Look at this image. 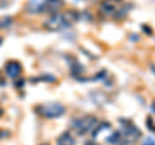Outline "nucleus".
Returning <instances> with one entry per match:
<instances>
[{
    "mask_svg": "<svg viewBox=\"0 0 155 145\" xmlns=\"http://www.w3.org/2000/svg\"><path fill=\"white\" fill-rule=\"evenodd\" d=\"M97 126H98V119L94 116H84V117L72 119L71 122V128L79 136H84L89 132H93Z\"/></svg>",
    "mask_w": 155,
    "mask_h": 145,
    "instance_id": "3",
    "label": "nucleus"
},
{
    "mask_svg": "<svg viewBox=\"0 0 155 145\" xmlns=\"http://www.w3.org/2000/svg\"><path fill=\"white\" fill-rule=\"evenodd\" d=\"M35 112L44 118L52 119V118H58L62 117L66 112V108L60 103H47V104H40L35 108Z\"/></svg>",
    "mask_w": 155,
    "mask_h": 145,
    "instance_id": "4",
    "label": "nucleus"
},
{
    "mask_svg": "<svg viewBox=\"0 0 155 145\" xmlns=\"http://www.w3.org/2000/svg\"><path fill=\"white\" fill-rule=\"evenodd\" d=\"M122 132L120 131H115L110 135V136L106 139V141L110 143V144H113V145H116V144H119L120 143V140H122Z\"/></svg>",
    "mask_w": 155,
    "mask_h": 145,
    "instance_id": "10",
    "label": "nucleus"
},
{
    "mask_svg": "<svg viewBox=\"0 0 155 145\" xmlns=\"http://www.w3.org/2000/svg\"><path fill=\"white\" fill-rule=\"evenodd\" d=\"M84 145H98V144H96V143H93V141H87Z\"/></svg>",
    "mask_w": 155,
    "mask_h": 145,
    "instance_id": "15",
    "label": "nucleus"
},
{
    "mask_svg": "<svg viewBox=\"0 0 155 145\" xmlns=\"http://www.w3.org/2000/svg\"><path fill=\"white\" fill-rule=\"evenodd\" d=\"M21 71H22V67L16 60L8 62L5 66V73L8 77H11V79H17L19 73H21Z\"/></svg>",
    "mask_w": 155,
    "mask_h": 145,
    "instance_id": "7",
    "label": "nucleus"
},
{
    "mask_svg": "<svg viewBox=\"0 0 155 145\" xmlns=\"http://www.w3.org/2000/svg\"><path fill=\"white\" fill-rule=\"evenodd\" d=\"M57 145H75V139L71 136V134L64 132L57 139Z\"/></svg>",
    "mask_w": 155,
    "mask_h": 145,
    "instance_id": "9",
    "label": "nucleus"
},
{
    "mask_svg": "<svg viewBox=\"0 0 155 145\" xmlns=\"http://www.w3.org/2000/svg\"><path fill=\"white\" fill-rule=\"evenodd\" d=\"M0 113H2V110H0Z\"/></svg>",
    "mask_w": 155,
    "mask_h": 145,
    "instance_id": "20",
    "label": "nucleus"
},
{
    "mask_svg": "<svg viewBox=\"0 0 155 145\" xmlns=\"http://www.w3.org/2000/svg\"><path fill=\"white\" fill-rule=\"evenodd\" d=\"M151 69L154 71V73H155V66H154V64H151Z\"/></svg>",
    "mask_w": 155,
    "mask_h": 145,
    "instance_id": "16",
    "label": "nucleus"
},
{
    "mask_svg": "<svg viewBox=\"0 0 155 145\" xmlns=\"http://www.w3.org/2000/svg\"><path fill=\"white\" fill-rule=\"evenodd\" d=\"M122 122V128H123V134H122V137L124 139L125 143H134L141 137V131L136 127V125H133L132 121H128V119H120Z\"/></svg>",
    "mask_w": 155,
    "mask_h": 145,
    "instance_id": "5",
    "label": "nucleus"
},
{
    "mask_svg": "<svg viewBox=\"0 0 155 145\" xmlns=\"http://www.w3.org/2000/svg\"><path fill=\"white\" fill-rule=\"evenodd\" d=\"M153 108H154V110H155V103H154V104H153Z\"/></svg>",
    "mask_w": 155,
    "mask_h": 145,
    "instance_id": "17",
    "label": "nucleus"
},
{
    "mask_svg": "<svg viewBox=\"0 0 155 145\" xmlns=\"http://www.w3.org/2000/svg\"><path fill=\"white\" fill-rule=\"evenodd\" d=\"M2 41H3V39H2V37H0V44H2Z\"/></svg>",
    "mask_w": 155,
    "mask_h": 145,
    "instance_id": "18",
    "label": "nucleus"
},
{
    "mask_svg": "<svg viewBox=\"0 0 155 145\" xmlns=\"http://www.w3.org/2000/svg\"><path fill=\"white\" fill-rule=\"evenodd\" d=\"M79 18H80L79 13L75 11H69L66 13H56V14H52L47 19L44 23V27L48 31H52V32L62 31L71 27L75 22H78Z\"/></svg>",
    "mask_w": 155,
    "mask_h": 145,
    "instance_id": "1",
    "label": "nucleus"
},
{
    "mask_svg": "<svg viewBox=\"0 0 155 145\" xmlns=\"http://www.w3.org/2000/svg\"><path fill=\"white\" fill-rule=\"evenodd\" d=\"M141 145H155V140H154L153 137L149 136V137H146V139L143 140Z\"/></svg>",
    "mask_w": 155,
    "mask_h": 145,
    "instance_id": "12",
    "label": "nucleus"
},
{
    "mask_svg": "<svg viewBox=\"0 0 155 145\" xmlns=\"http://www.w3.org/2000/svg\"><path fill=\"white\" fill-rule=\"evenodd\" d=\"M132 5H129L124 0H104L101 4V12L105 16L114 19H123L128 14Z\"/></svg>",
    "mask_w": 155,
    "mask_h": 145,
    "instance_id": "2",
    "label": "nucleus"
},
{
    "mask_svg": "<svg viewBox=\"0 0 155 145\" xmlns=\"http://www.w3.org/2000/svg\"><path fill=\"white\" fill-rule=\"evenodd\" d=\"M43 145H49V144H43Z\"/></svg>",
    "mask_w": 155,
    "mask_h": 145,
    "instance_id": "19",
    "label": "nucleus"
},
{
    "mask_svg": "<svg viewBox=\"0 0 155 145\" xmlns=\"http://www.w3.org/2000/svg\"><path fill=\"white\" fill-rule=\"evenodd\" d=\"M39 80H44V81H56V77H53V76H43V77H39V79H32L31 81H39Z\"/></svg>",
    "mask_w": 155,
    "mask_h": 145,
    "instance_id": "11",
    "label": "nucleus"
},
{
    "mask_svg": "<svg viewBox=\"0 0 155 145\" xmlns=\"http://www.w3.org/2000/svg\"><path fill=\"white\" fill-rule=\"evenodd\" d=\"M47 0H28L26 11L30 14H41L45 13Z\"/></svg>",
    "mask_w": 155,
    "mask_h": 145,
    "instance_id": "6",
    "label": "nucleus"
},
{
    "mask_svg": "<svg viewBox=\"0 0 155 145\" xmlns=\"http://www.w3.org/2000/svg\"><path fill=\"white\" fill-rule=\"evenodd\" d=\"M142 28H143L145 31H146V33H147V35H151V28H150V30H149V28H147L146 26H142Z\"/></svg>",
    "mask_w": 155,
    "mask_h": 145,
    "instance_id": "14",
    "label": "nucleus"
},
{
    "mask_svg": "<svg viewBox=\"0 0 155 145\" xmlns=\"http://www.w3.org/2000/svg\"><path fill=\"white\" fill-rule=\"evenodd\" d=\"M147 128H149V130H151V131H154V132H155V126H154V123H153L151 118H147Z\"/></svg>",
    "mask_w": 155,
    "mask_h": 145,
    "instance_id": "13",
    "label": "nucleus"
},
{
    "mask_svg": "<svg viewBox=\"0 0 155 145\" xmlns=\"http://www.w3.org/2000/svg\"><path fill=\"white\" fill-rule=\"evenodd\" d=\"M62 7H64V0H47L45 13L56 14Z\"/></svg>",
    "mask_w": 155,
    "mask_h": 145,
    "instance_id": "8",
    "label": "nucleus"
}]
</instances>
